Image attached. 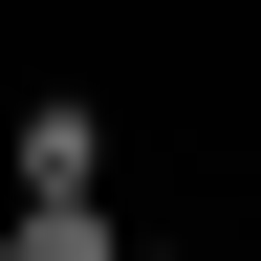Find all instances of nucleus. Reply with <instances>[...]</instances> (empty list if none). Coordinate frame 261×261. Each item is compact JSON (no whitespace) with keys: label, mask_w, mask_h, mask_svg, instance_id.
<instances>
[{"label":"nucleus","mask_w":261,"mask_h":261,"mask_svg":"<svg viewBox=\"0 0 261 261\" xmlns=\"http://www.w3.org/2000/svg\"><path fill=\"white\" fill-rule=\"evenodd\" d=\"M0 261H130V240L87 218V196H22V218H0Z\"/></svg>","instance_id":"2"},{"label":"nucleus","mask_w":261,"mask_h":261,"mask_svg":"<svg viewBox=\"0 0 261 261\" xmlns=\"http://www.w3.org/2000/svg\"><path fill=\"white\" fill-rule=\"evenodd\" d=\"M130 261H174V240H130Z\"/></svg>","instance_id":"3"},{"label":"nucleus","mask_w":261,"mask_h":261,"mask_svg":"<svg viewBox=\"0 0 261 261\" xmlns=\"http://www.w3.org/2000/svg\"><path fill=\"white\" fill-rule=\"evenodd\" d=\"M22 196H109V109L44 87V109H22Z\"/></svg>","instance_id":"1"}]
</instances>
